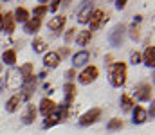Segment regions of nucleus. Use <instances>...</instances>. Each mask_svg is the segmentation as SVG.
<instances>
[{
  "label": "nucleus",
  "mask_w": 155,
  "mask_h": 135,
  "mask_svg": "<svg viewBox=\"0 0 155 135\" xmlns=\"http://www.w3.org/2000/svg\"><path fill=\"white\" fill-rule=\"evenodd\" d=\"M38 110H40V114H41L43 117H49V115H52V114L56 112V103L51 101V99H47V97H43V99L40 101Z\"/></svg>",
  "instance_id": "nucleus-9"
},
{
  "label": "nucleus",
  "mask_w": 155,
  "mask_h": 135,
  "mask_svg": "<svg viewBox=\"0 0 155 135\" xmlns=\"http://www.w3.org/2000/svg\"><path fill=\"white\" fill-rule=\"evenodd\" d=\"M130 38L134 40V42H139L141 40V29H139V24H132V27H130Z\"/></svg>",
  "instance_id": "nucleus-27"
},
{
  "label": "nucleus",
  "mask_w": 155,
  "mask_h": 135,
  "mask_svg": "<svg viewBox=\"0 0 155 135\" xmlns=\"http://www.w3.org/2000/svg\"><path fill=\"white\" fill-rule=\"evenodd\" d=\"M108 18H107V13L103 11V9H94L92 11V14H90V18H88V24H90V31H96V29H99L105 22H107Z\"/></svg>",
  "instance_id": "nucleus-3"
},
{
  "label": "nucleus",
  "mask_w": 155,
  "mask_h": 135,
  "mask_svg": "<svg viewBox=\"0 0 155 135\" xmlns=\"http://www.w3.org/2000/svg\"><path fill=\"white\" fill-rule=\"evenodd\" d=\"M65 22H67V18L65 16H54L52 20H49V24H47V27L51 29V31H54V33H61V29H63V25H65Z\"/></svg>",
  "instance_id": "nucleus-15"
},
{
  "label": "nucleus",
  "mask_w": 155,
  "mask_h": 135,
  "mask_svg": "<svg viewBox=\"0 0 155 135\" xmlns=\"http://www.w3.org/2000/svg\"><path fill=\"white\" fill-rule=\"evenodd\" d=\"M18 70H20L24 81H29V79L35 78V67H33V63H25V65H22Z\"/></svg>",
  "instance_id": "nucleus-20"
},
{
  "label": "nucleus",
  "mask_w": 155,
  "mask_h": 135,
  "mask_svg": "<svg viewBox=\"0 0 155 135\" xmlns=\"http://www.w3.org/2000/svg\"><path fill=\"white\" fill-rule=\"evenodd\" d=\"M22 83H24V79H22L20 70H18V69H9L4 85H5L7 88H11V90H18V88H22Z\"/></svg>",
  "instance_id": "nucleus-2"
},
{
  "label": "nucleus",
  "mask_w": 155,
  "mask_h": 135,
  "mask_svg": "<svg viewBox=\"0 0 155 135\" xmlns=\"http://www.w3.org/2000/svg\"><path fill=\"white\" fill-rule=\"evenodd\" d=\"M60 4H61L60 0H54V2H51V5H49V9H51V11H56V9L60 7Z\"/></svg>",
  "instance_id": "nucleus-35"
},
{
  "label": "nucleus",
  "mask_w": 155,
  "mask_h": 135,
  "mask_svg": "<svg viewBox=\"0 0 155 135\" xmlns=\"http://www.w3.org/2000/svg\"><path fill=\"white\" fill-rule=\"evenodd\" d=\"M92 2H83V5H81V9H79V13H78V22L79 24H88V18H90V14H92Z\"/></svg>",
  "instance_id": "nucleus-11"
},
{
  "label": "nucleus",
  "mask_w": 155,
  "mask_h": 135,
  "mask_svg": "<svg viewBox=\"0 0 155 135\" xmlns=\"http://www.w3.org/2000/svg\"><path fill=\"white\" fill-rule=\"evenodd\" d=\"M124 36H126V27H124V24H117L116 27L112 29V33H110V45H112V47L123 45Z\"/></svg>",
  "instance_id": "nucleus-6"
},
{
  "label": "nucleus",
  "mask_w": 155,
  "mask_h": 135,
  "mask_svg": "<svg viewBox=\"0 0 155 135\" xmlns=\"http://www.w3.org/2000/svg\"><path fill=\"white\" fill-rule=\"evenodd\" d=\"M40 27H41V20H40V18H29V20L24 24V33L35 34V33L40 31Z\"/></svg>",
  "instance_id": "nucleus-14"
},
{
  "label": "nucleus",
  "mask_w": 155,
  "mask_h": 135,
  "mask_svg": "<svg viewBox=\"0 0 155 135\" xmlns=\"http://www.w3.org/2000/svg\"><path fill=\"white\" fill-rule=\"evenodd\" d=\"M65 78H67L69 81H72V79L76 78V69H69V70L65 72Z\"/></svg>",
  "instance_id": "nucleus-34"
},
{
  "label": "nucleus",
  "mask_w": 155,
  "mask_h": 135,
  "mask_svg": "<svg viewBox=\"0 0 155 135\" xmlns=\"http://www.w3.org/2000/svg\"><path fill=\"white\" fill-rule=\"evenodd\" d=\"M56 54H58V56H61V58H63V56H67V54H69V47H63V49H60Z\"/></svg>",
  "instance_id": "nucleus-36"
},
{
  "label": "nucleus",
  "mask_w": 155,
  "mask_h": 135,
  "mask_svg": "<svg viewBox=\"0 0 155 135\" xmlns=\"http://www.w3.org/2000/svg\"><path fill=\"white\" fill-rule=\"evenodd\" d=\"M35 88H36V76H35L33 79H29V81H24V83H22V94H20L22 101H29V99H31V95L35 94Z\"/></svg>",
  "instance_id": "nucleus-8"
},
{
  "label": "nucleus",
  "mask_w": 155,
  "mask_h": 135,
  "mask_svg": "<svg viewBox=\"0 0 155 135\" xmlns=\"http://www.w3.org/2000/svg\"><path fill=\"white\" fill-rule=\"evenodd\" d=\"M101 119V108H90L88 112H85L79 119V126H90L94 123H97Z\"/></svg>",
  "instance_id": "nucleus-5"
},
{
  "label": "nucleus",
  "mask_w": 155,
  "mask_h": 135,
  "mask_svg": "<svg viewBox=\"0 0 155 135\" xmlns=\"http://www.w3.org/2000/svg\"><path fill=\"white\" fill-rule=\"evenodd\" d=\"M135 97H137L139 101H152V97H153V87H152L150 83L139 85V87L135 88Z\"/></svg>",
  "instance_id": "nucleus-7"
},
{
  "label": "nucleus",
  "mask_w": 155,
  "mask_h": 135,
  "mask_svg": "<svg viewBox=\"0 0 155 135\" xmlns=\"http://www.w3.org/2000/svg\"><path fill=\"white\" fill-rule=\"evenodd\" d=\"M0 90H4V79L0 78Z\"/></svg>",
  "instance_id": "nucleus-40"
},
{
  "label": "nucleus",
  "mask_w": 155,
  "mask_h": 135,
  "mask_svg": "<svg viewBox=\"0 0 155 135\" xmlns=\"http://www.w3.org/2000/svg\"><path fill=\"white\" fill-rule=\"evenodd\" d=\"M134 97L132 95H128V94H123L121 95V110L123 112H130L132 108H134Z\"/></svg>",
  "instance_id": "nucleus-23"
},
{
  "label": "nucleus",
  "mask_w": 155,
  "mask_h": 135,
  "mask_svg": "<svg viewBox=\"0 0 155 135\" xmlns=\"http://www.w3.org/2000/svg\"><path fill=\"white\" fill-rule=\"evenodd\" d=\"M2 61H4L5 65H9V67H13V65L16 63V52H15L13 49H9V50H5V52L2 54Z\"/></svg>",
  "instance_id": "nucleus-25"
},
{
  "label": "nucleus",
  "mask_w": 155,
  "mask_h": 135,
  "mask_svg": "<svg viewBox=\"0 0 155 135\" xmlns=\"http://www.w3.org/2000/svg\"><path fill=\"white\" fill-rule=\"evenodd\" d=\"M97 76H99V70H97V67H94V65H90V67H85V70L79 74V83L81 85H90V83H94L96 79H97Z\"/></svg>",
  "instance_id": "nucleus-4"
},
{
  "label": "nucleus",
  "mask_w": 155,
  "mask_h": 135,
  "mask_svg": "<svg viewBox=\"0 0 155 135\" xmlns=\"http://www.w3.org/2000/svg\"><path fill=\"white\" fill-rule=\"evenodd\" d=\"M63 94H65V103H63V106H67L69 108V104L76 99V94H78V90H76V85H72V83H67L65 87H63Z\"/></svg>",
  "instance_id": "nucleus-12"
},
{
  "label": "nucleus",
  "mask_w": 155,
  "mask_h": 135,
  "mask_svg": "<svg viewBox=\"0 0 155 135\" xmlns=\"http://www.w3.org/2000/svg\"><path fill=\"white\" fill-rule=\"evenodd\" d=\"M143 61H144L146 67L153 69V65H155V47L153 45H148V47H146L144 56H143Z\"/></svg>",
  "instance_id": "nucleus-19"
},
{
  "label": "nucleus",
  "mask_w": 155,
  "mask_h": 135,
  "mask_svg": "<svg viewBox=\"0 0 155 135\" xmlns=\"http://www.w3.org/2000/svg\"><path fill=\"white\" fill-rule=\"evenodd\" d=\"M15 25H16V22H15L13 13H5V14L2 16V31H4L5 34H13V33H15Z\"/></svg>",
  "instance_id": "nucleus-10"
},
{
  "label": "nucleus",
  "mask_w": 155,
  "mask_h": 135,
  "mask_svg": "<svg viewBox=\"0 0 155 135\" xmlns=\"http://www.w3.org/2000/svg\"><path fill=\"white\" fill-rule=\"evenodd\" d=\"M76 33H78V31H76V27H71V29H69V31L65 33V42H67V43H71V42L74 40Z\"/></svg>",
  "instance_id": "nucleus-33"
},
{
  "label": "nucleus",
  "mask_w": 155,
  "mask_h": 135,
  "mask_svg": "<svg viewBox=\"0 0 155 135\" xmlns=\"http://www.w3.org/2000/svg\"><path fill=\"white\" fill-rule=\"evenodd\" d=\"M56 115H58V119H60V123H63V121H67V117H69V108H67V106H61V108H60V112H58Z\"/></svg>",
  "instance_id": "nucleus-31"
},
{
  "label": "nucleus",
  "mask_w": 155,
  "mask_h": 135,
  "mask_svg": "<svg viewBox=\"0 0 155 135\" xmlns=\"http://www.w3.org/2000/svg\"><path fill=\"white\" fill-rule=\"evenodd\" d=\"M90 40H92V33L90 31H79L76 34V43L79 47H85L87 43H90Z\"/></svg>",
  "instance_id": "nucleus-22"
},
{
  "label": "nucleus",
  "mask_w": 155,
  "mask_h": 135,
  "mask_svg": "<svg viewBox=\"0 0 155 135\" xmlns=\"http://www.w3.org/2000/svg\"><path fill=\"white\" fill-rule=\"evenodd\" d=\"M87 61H88V52H87V50H79V52H76V54L72 56V65H74V69L85 65Z\"/></svg>",
  "instance_id": "nucleus-21"
},
{
  "label": "nucleus",
  "mask_w": 155,
  "mask_h": 135,
  "mask_svg": "<svg viewBox=\"0 0 155 135\" xmlns=\"http://www.w3.org/2000/svg\"><path fill=\"white\" fill-rule=\"evenodd\" d=\"M36 106L35 104H27V108H25V112L22 114V123L24 124H33L35 123V119H36Z\"/></svg>",
  "instance_id": "nucleus-13"
},
{
  "label": "nucleus",
  "mask_w": 155,
  "mask_h": 135,
  "mask_svg": "<svg viewBox=\"0 0 155 135\" xmlns=\"http://www.w3.org/2000/svg\"><path fill=\"white\" fill-rule=\"evenodd\" d=\"M126 4H128L126 0H117V2H116V7H117V9H124V5H126Z\"/></svg>",
  "instance_id": "nucleus-37"
},
{
  "label": "nucleus",
  "mask_w": 155,
  "mask_h": 135,
  "mask_svg": "<svg viewBox=\"0 0 155 135\" xmlns=\"http://www.w3.org/2000/svg\"><path fill=\"white\" fill-rule=\"evenodd\" d=\"M38 78H41V79H43V78H47V70H43V72H40V74H38Z\"/></svg>",
  "instance_id": "nucleus-38"
},
{
  "label": "nucleus",
  "mask_w": 155,
  "mask_h": 135,
  "mask_svg": "<svg viewBox=\"0 0 155 135\" xmlns=\"http://www.w3.org/2000/svg\"><path fill=\"white\" fill-rule=\"evenodd\" d=\"M108 78H110L112 87L121 88V87L126 83V65H124L123 61H117V63H114V65H110Z\"/></svg>",
  "instance_id": "nucleus-1"
},
{
  "label": "nucleus",
  "mask_w": 155,
  "mask_h": 135,
  "mask_svg": "<svg viewBox=\"0 0 155 135\" xmlns=\"http://www.w3.org/2000/svg\"><path fill=\"white\" fill-rule=\"evenodd\" d=\"M0 33H2V13H0Z\"/></svg>",
  "instance_id": "nucleus-41"
},
{
  "label": "nucleus",
  "mask_w": 155,
  "mask_h": 135,
  "mask_svg": "<svg viewBox=\"0 0 155 135\" xmlns=\"http://www.w3.org/2000/svg\"><path fill=\"white\" fill-rule=\"evenodd\" d=\"M141 61H143V56H141L137 50H134V52L130 54V63H132V65H137V63H141Z\"/></svg>",
  "instance_id": "nucleus-32"
},
{
  "label": "nucleus",
  "mask_w": 155,
  "mask_h": 135,
  "mask_svg": "<svg viewBox=\"0 0 155 135\" xmlns=\"http://www.w3.org/2000/svg\"><path fill=\"white\" fill-rule=\"evenodd\" d=\"M60 56L56 54V52H47L45 56H43V65H45V69H56L58 65H60Z\"/></svg>",
  "instance_id": "nucleus-16"
},
{
  "label": "nucleus",
  "mask_w": 155,
  "mask_h": 135,
  "mask_svg": "<svg viewBox=\"0 0 155 135\" xmlns=\"http://www.w3.org/2000/svg\"><path fill=\"white\" fill-rule=\"evenodd\" d=\"M33 49H35V52H45L47 50V42L43 38H36L33 42Z\"/></svg>",
  "instance_id": "nucleus-26"
},
{
  "label": "nucleus",
  "mask_w": 155,
  "mask_h": 135,
  "mask_svg": "<svg viewBox=\"0 0 155 135\" xmlns=\"http://www.w3.org/2000/svg\"><path fill=\"white\" fill-rule=\"evenodd\" d=\"M13 16H15V22H22V24H25V22L29 20V11H27L25 7H18V9L13 13Z\"/></svg>",
  "instance_id": "nucleus-24"
},
{
  "label": "nucleus",
  "mask_w": 155,
  "mask_h": 135,
  "mask_svg": "<svg viewBox=\"0 0 155 135\" xmlns=\"http://www.w3.org/2000/svg\"><path fill=\"white\" fill-rule=\"evenodd\" d=\"M47 11H49L47 4H41V5H38V7H35V9H33V14H35V18H40V20H41V16H43V14H47Z\"/></svg>",
  "instance_id": "nucleus-30"
},
{
  "label": "nucleus",
  "mask_w": 155,
  "mask_h": 135,
  "mask_svg": "<svg viewBox=\"0 0 155 135\" xmlns=\"http://www.w3.org/2000/svg\"><path fill=\"white\" fill-rule=\"evenodd\" d=\"M107 63H108V65H112V56H110V54L107 56Z\"/></svg>",
  "instance_id": "nucleus-39"
},
{
  "label": "nucleus",
  "mask_w": 155,
  "mask_h": 135,
  "mask_svg": "<svg viewBox=\"0 0 155 135\" xmlns=\"http://www.w3.org/2000/svg\"><path fill=\"white\" fill-rule=\"evenodd\" d=\"M121 128H123V121H121V119H110L108 124H107V130H108V132H117V130H121Z\"/></svg>",
  "instance_id": "nucleus-28"
},
{
  "label": "nucleus",
  "mask_w": 155,
  "mask_h": 135,
  "mask_svg": "<svg viewBox=\"0 0 155 135\" xmlns=\"http://www.w3.org/2000/svg\"><path fill=\"white\" fill-rule=\"evenodd\" d=\"M54 124H60V119H58V115H56V114H52V115L45 117V121H43V128H52Z\"/></svg>",
  "instance_id": "nucleus-29"
},
{
  "label": "nucleus",
  "mask_w": 155,
  "mask_h": 135,
  "mask_svg": "<svg viewBox=\"0 0 155 135\" xmlns=\"http://www.w3.org/2000/svg\"><path fill=\"white\" fill-rule=\"evenodd\" d=\"M146 119H148V112L143 106H134V119H132V123L134 124H143V123H146Z\"/></svg>",
  "instance_id": "nucleus-17"
},
{
  "label": "nucleus",
  "mask_w": 155,
  "mask_h": 135,
  "mask_svg": "<svg viewBox=\"0 0 155 135\" xmlns=\"http://www.w3.org/2000/svg\"><path fill=\"white\" fill-rule=\"evenodd\" d=\"M0 74H2V63H0Z\"/></svg>",
  "instance_id": "nucleus-42"
},
{
  "label": "nucleus",
  "mask_w": 155,
  "mask_h": 135,
  "mask_svg": "<svg viewBox=\"0 0 155 135\" xmlns=\"http://www.w3.org/2000/svg\"><path fill=\"white\" fill-rule=\"evenodd\" d=\"M20 104H22V97H20V94H15L13 97L7 99V103H5V110H7L9 114H13V112H16V110L20 108Z\"/></svg>",
  "instance_id": "nucleus-18"
}]
</instances>
